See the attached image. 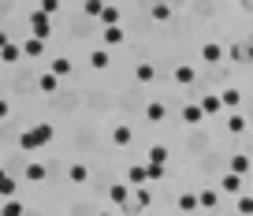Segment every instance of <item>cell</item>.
<instances>
[{"mask_svg":"<svg viewBox=\"0 0 253 216\" xmlns=\"http://www.w3.org/2000/svg\"><path fill=\"white\" fill-rule=\"evenodd\" d=\"M48 34H52V15H45V11H30V38L38 41H48Z\"/></svg>","mask_w":253,"mask_h":216,"instance_id":"1","label":"cell"},{"mask_svg":"<svg viewBox=\"0 0 253 216\" xmlns=\"http://www.w3.org/2000/svg\"><path fill=\"white\" fill-rule=\"evenodd\" d=\"M108 198H112V205H119V209L134 205V201H130V186H126V183H112L108 186Z\"/></svg>","mask_w":253,"mask_h":216,"instance_id":"2","label":"cell"},{"mask_svg":"<svg viewBox=\"0 0 253 216\" xmlns=\"http://www.w3.org/2000/svg\"><path fill=\"white\" fill-rule=\"evenodd\" d=\"M223 56H227V48H223L220 41H205V45H201V60H205V64H220Z\"/></svg>","mask_w":253,"mask_h":216,"instance_id":"3","label":"cell"},{"mask_svg":"<svg viewBox=\"0 0 253 216\" xmlns=\"http://www.w3.org/2000/svg\"><path fill=\"white\" fill-rule=\"evenodd\" d=\"M220 190H223V194H238V198H242L246 179H242V175H235V172H227V175L220 179Z\"/></svg>","mask_w":253,"mask_h":216,"instance_id":"4","label":"cell"},{"mask_svg":"<svg viewBox=\"0 0 253 216\" xmlns=\"http://www.w3.org/2000/svg\"><path fill=\"white\" fill-rule=\"evenodd\" d=\"M126 183H130V186H145V183H149V164H130Z\"/></svg>","mask_w":253,"mask_h":216,"instance_id":"5","label":"cell"},{"mask_svg":"<svg viewBox=\"0 0 253 216\" xmlns=\"http://www.w3.org/2000/svg\"><path fill=\"white\" fill-rule=\"evenodd\" d=\"M30 134H34V142H38L41 149H45V145L52 142V134H56V130H52V123H38V127H30Z\"/></svg>","mask_w":253,"mask_h":216,"instance_id":"6","label":"cell"},{"mask_svg":"<svg viewBox=\"0 0 253 216\" xmlns=\"http://www.w3.org/2000/svg\"><path fill=\"white\" fill-rule=\"evenodd\" d=\"M101 38H104V45H108V48H116V45H123V41H126V30H123V26H108V30H101Z\"/></svg>","mask_w":253,"mask_h":216,"instance_id":"7","label":"cell"},{"mask_svg":"<svg viewBox=\"0 0 253 216\" xmlns=\"http://www.w3.org/2000/svg\"><path fill=\"white\" fill-rule=\"evenodd\" d=\"M175 82H179V86H194V82H198V71L190 64H179L175 67Z\"/></svg>","mask_w":253,"mask_h":216,"instance_id":"8","label":"cell"},{"mask_svg":"<svg viewBox=\"0 0 253 216\" xmlns=\"http://www.w3.org/2000/svg\"><path fill=\"white\" fill-rule=\"evenodd\" d=\"M112 142L116 145H130L134 142V130L126 127V123H116V127H112Z\"/></svg>","mask_w":253,"mask_h":216,"instance_id":"9","label":"cell"},{"mask_svg":"<svg viewBox=\"0 0 253 216\" xmlns=\"http://www.w3.org/2000/svg\"><path fill=\"white\" fill-rule=\"evenodd\" d=\"M231 172H235V175H250L253 172V164H250V157H246V153H235V157H231Z\"/></svg>","mask_w":253,"mask_h":216,"instance_id":"10","label":"cell"},{"mask_svg":"<svg viewBox=\"0 0 253 216\" xmlns=\"http://www.w3.org/2000/svg\"><path fill=\"white\" fill-rule=\"evenodd\" d=\"M0 60H4V64H15V60H23V45H15V41H4V48H0Z\"/></svg>","mask_w":253,"mask_h":216,"instance_id":"11","label":"cell"},{"mask_svg":"<svg viewBox=\"0 0 253 216\" xmlns=\"http://www.w3.org/2000/svg\"><path fill=\"white\" fill-rule=\"evenodd\" d=\"M108 64H112L108 48H93V52H89V67H93V71H104Z\"/></svg>","mask_w":253,"mask_h":216,"instance_id":"12","label":"cell"},{"mask_svg":"<svg viewBox=\"0 0 253 216\" xmlns=\"http://www.w3.org/2000/svg\"><path fill=\"white\" fill-rule=\"evenodd\" d=\"M145 120H149V123H160V120H168V108H164L160 101H149V104H145Z\"/></svg>","mask_w":253,"mask_h":216,"instance_id":"13","label":"cell"},{"mask_svg":"<svg viewBox=\"0 0 253 216\" xmlns=\"http://www.w3.org/2000/svg\"><path fill=\"white\" fill-rule=\"evenodd\" d=\"M246 127H250V120H246V116H238V112L227 116V130H231V134H246Z\"/></svg>","mask_w":253,"mask_h":216,"instance_id":"14","label":"cell"},{"mask_svg":"<svg viewBox=\"0 0 253 216\" xmlns=\"http://www.w3.org/2000/svg\"><path fill=\"white\" fill-rule=\"evenodd\" d=\"M101 26L108 30V26H119V8L116 4H104V11H101Z\"/></svg>","mask_w":253,"mask_h":216,"instance_id":"15","label":"cell"},{"mask_svg":"<svg viewBox=\"0 0 253 216\" xmlns=\"http://www.w3.org/2000/svg\"><path fill=\"white\" fill-rule=\"evenodd\" d=\"M23 56H30V60H38V56H45V41H38V38H30L23 45Z\"/></svg>","mask_w":253,"mask_h":216,"instance_id":"16","label":"cell"},{"mask_svg":"<svg viewBox=\"0 0 253 216\" xmlns=\"http://www.w3.org/2000/svg\"><path fill=\"white\" fill-rule=\"evenodd\" d=\"M220 101H223V108H231V112H235L238 104H242V89H223Z\"/></svg>","mask_w":253,"mask_h":216,"instance_id":"17","label":"cell"},{"mask_svg":"<svg viewBox=\"0 0 253 216\" xmlns=\"http://www.w3.org/2000/svg\"><path fill=\"white\" fill-rule=\"evenodd\" d=\"M175 205H179L182 213H194V209H201V198H198V194H179V201H175Z\"/></svg>","mask_w":253,"mask_h":216,"instance_id":"18","label":"cell"},{"mask_svg":"<svg viewBox=\"0 0 253 216\" xmlns=\"http://www.w3.org/2000/svg\"><path fill=\"white\" fill-rule=\"evenodd\" d=\"M15 190H19V179L0 175V194H4V201H11V198H15Z\"/></svg>","mask_w":253,"mask_h":216,"instance_id":"19","label":"cell"},{"mask_svg":"<svg viewBox=\"0 0 253 216\" xmlns=\"http://www.w3.org/2000/svg\"><path fill=\"white\" fill-rule=\"evenodd\" d=\"M201 108H205V116H220V108H223V101H220V93H209L205 101H201Z\"/></svg>","mask_w":253,"mask_h":216,"instance_id":"20","label":"cell"},{"mask_svg":"<svg viewBox=\"0 0 253 216\" xmlns=\"http://www.w3.org/2000/svg\"><path fill=\"white\" fill-rule=\"evenodd\" d=\"M182 120L186 123H201L205 120V108H201V104H186V108H182Z\"/></svg>","mask_w":253,"mask_h":216,"instance_id":"21","label":"cell"},{"mask_svg":"<svg viewBox=\"0 0 253 216\" xmlns=\"http://www.w3.org/2000/svg\"><path fill=\"white\" fill-rule=\"evenodd\" d=\"M38 86H41V93H56V86H60V79H56L52 71H45V75H41V79H38Z\"/></svg>","mask_w":253,"mask_h":216,"instance_id":"22","label":"cell"},{"mask_svg":"<svg viewBox=\"0 0 253 216\" xmlns=\"http://www.w3.org/2000/svg\"><path fill=\"white\" fill-rule=\"evenodd\" d=\"M67 179H71V183H86L89 168H86V164H71V168H67Z\"/></svg>","mask_w":253,"mask_h":216,"instance_id":"23","label":"cell"},{"mask_svg":"<svg viewBox=\"0 0 253 216\" xmlns=\"http://www.w3.org/2000/svg\"><path fill=\"white\" fill-rule=\"evenodd\" d=\"M149 190H145V186H138V190H134V205H130V209H126V213H138V209H145V205H149Z\"/></svg>","mask_w":253,"mask_h":216,"instance_id":"24","label":"cell"},{"mask_svg":"<svg viewBox=\"0 0 253 216\" xmlns=\"http://www.w3.org/2000/svg\"><path fill=\"white\" fill-rule=\"evenodd\" d=\"M134 79L138 82H153V79H157V67H153V64H138L134 67Z\"/></svg>","mask_w":253,"mask_h":216,"instance_id":"25","label":"cell"},{"mask_svg":"<svg viewBox=\"0 0 253 216\" xmlns=\"http://www.w3.org/2000/svg\"><path fill=\"white\" fill-rule=\"evenodd\" d=\"M149 15L157 19V23H168V19H171V4H153Z\"/></svg>","mask_w":253,"mask_h":216,"instance_id":"26","label":"cell"},{"mask_svg":"<svg viewBox=\"0 0 253 216\" xmlns=\"http://www.w3.org/2000/svg\"><path fill=\"white\" fill-rule=\"evenodd\" d=\"M45 175H48L45 164H26V179H30V183H41Z\"/></svg>","mask_w":253,"mask_h":216,"instance_id":"27","label":"cell"},{"mask_svg":"<svg viewBox=\"0 0 253 216\" xmlns=\"http://www.w3.org/2000/svg\"><path fill=\"white\" fill-rule=\"evenodd\" d=\"M0 216H23V201H19V198L4 201V209H0Z\"/></svg>","mask_w":253,"mask_h":216,"instance_id":"28","label":"cell"},{"mask_svg":"<svg viewBox=\"0 0 253 216\" xmlns=\"http://www.w3.org/2000/svg\"><path fill=\"white\" fill-rule=\"evenodd\" d=\"M149 164H160V168L168 164V149H164V145H153V149H149Z\"/></svg>","mask_w":253,"mask_h":216,"instance_id":"29","label":"cell"},{"mask_svg":"<svg viewBox=\"0 0 253 216\" xmlns=\"http://www.w3.org/2000/svg\"><path fill=\"white\" fill-rule=\"evenodd\" d=\"M19 149H26V153H38L41 145L34 142V134H30V130H23V134H19Z\"/></svg>","mask_w":253,"mask_h":216,"instance_id":"30","label":"cell"},{"mask_svg":"<svg viewBox=\"0 0 253 216\" xmlns=\"http://www.w3.org/2000/svg\"><path fill=\"white\" fill-rule=\"evenodd\" d=\"M48 71L56 75V79H63V75H71V60H52V67Z\"/></svg>","mask_w":253,"mask_h":216,"instance_id":"31","label":"cell"},{"mask_svg":"<svg viewBox=\"0 0 253 216\" xmlns=\"http://www.w3.org/2000/svg\"><path fill=\"white\" fill-rule=\"evenodd\" d=\"M198 198H201V209H216V201H220V194H216V190H201Z\"/></svg>","mask_w":253,"mask_h":216,"instance_id":"32","label":"cell"},{"mask_svg":"<svg viewBox=\"0 0 253 216\" xmlns=\"http://www.w3.org/2000/svg\"><path fill=\"white\" fill-rule=\"evenodd\" d=\"M235 209H238V213H242V216H253V194H242Z\"/></svg>","mask_w":253,"mask_h":216,"instance_id":"33","label":"cell"},{"mask_svg":"<svg viewBox=\"0 0 253 216\" xmlns=\"http://www.w3.org/2000/svg\"><path fill=\"white\" fill-rule=\"evenodd\" d=\"M82 11H86V15H93V19H101L104 4H101V0H86V4H82Z\"/></svg>","mask_w":253,"mask_h":216,"instance_id":"34","label":"cell"},{"mask_svg":"<svg viewBox=\"0 0 253 216\" xmlns=\"http://www.w3.org/2000/svg\"><path fill=\"white\" fill-rule=\"evenodd\" d=\"M41 11H45V15H56V11H60V0H41Z\"/></svg>","mask_w":253,"mask_h":216,"instance_id":"35","label":"cell"},{"mask_svg":"<svg viewBox=\"0 0 253 216\" xmlns=\"http://www.w3.org/2000/svg\"><path fill=\"white\" fill-rule=\"evenodd\" d=\"M149 179H164V168H160V164H149Z\"/></svg>","mask_w":253,"mask_h":216,"instance_id":"36","label":"cell"},{"mask_svg":"<svg viewBox=\"0 0 253 216\" xmlns=\"http://www.w3.org/2000/svg\"><path fill=\"white\" fill-rule=\"evenodd\" d=\"M242 60H250V64H253V45H242Z\"/></svg>","mask_w":253,"mask_h":216,"instance_id":"37","label":"cell"},{"mask_svg":"<svg viewBox=\"0 0 253 216\" xmlns=\"http://www.w3.org/2000/svg\"><path fill=\"white\" fill-rule=\"evenodd\" d=\"M126 216H142V213H126Z\"/></svg>","mask_w":253,"mask_h":216,"instance_id":"38","label":"cell"},{"mask_svg":"<svg viewBox=\"0 0 253 216\" xmlns=\"http://www.w3.org/2000/svg\"><path fill=\"white\" fill-rule=\"evenodd\" d=\"M101 216H112V213H101Z\"/></svg>","mask_w":253,"mask_h":216,"instance_id":"39","label":"cell"}]
</instances>
